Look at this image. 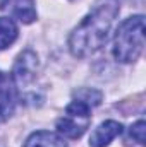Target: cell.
<instances>
[{
	"instance_id": "6da1fadb",
	"label": "cell",
	"mask_w": 146,
	"mask_h": 147,
	"mask_svg": "<svg viewBox=\"0 0 146 147\" xmlns=\"http://www.w3.org/2000/svg\"><path fill=\"white\" fill-rule=\"evenodd\" d=\"M117 14L119 0H96L91 12L79 22L69 38V48L74 57H89L105 45Z\"/></svg>"
},
{
	"instance_id": "7a4b0ae2",
	"label": "cell",
	"mask_w": 146,
	"mask_h": 147,
	"mask_svg": "<svg viewBox=\"0 0 146 147\" xmlns=\"http://www.w3.org/2000/svg\"><path fill=\"white\" fill-rule=\"evenodd\" d=\"M143 48H145V17L132 16L117 28L112 51L117 62L131 63L139 58Z\"/></svg>"
},
{
	"instance_id": "3957f363",
	"label": "cell",
	"mask_w": 146,
	"mask_h": 147,
	"mask_svg": "<svg viewBox=\"0 0 146 147\" xmlns=\"http://www.w3.org/2000/svg\"><path fill=\"white\" fill-rule=\"evenodd\" d=\"M36 69H38V58L31 50H26L24 53H21L16 60L14 65V72H12V79H14V86L21 87L29 84L31 80H35L36 77Z\"/></svg>"
},
{
	"instance_id": "277c9868",
	"label": "cell",
	"mask_w": 146,
	"mask_h": 147,
	"mask_svg": "<svg viewBox=\"0 0 146 147\" xmlns=\"http://www.w3.org/2000/svg\"><path fill=\"white\" fill-rule=\"evenodd\" d=\"M0 9L24 24H31L36 19L35 0H0Z\"/></svg>"
},
{
	"instance_id": "5b68a950",
	"label": "cell",
	"mask_w": 146,
	"mask_h": 147,
	"mask_svg": "<svg viewBox=\"0 0 146 147\" xmlns=\"http://www.w3.org/2000/svg\"><path fill=\"white\" fill-rule=\"evenodd\" d=\"M88 127H89V116L74 115V113H67V111H65V116L57 121L59 134L67 139H79L88 130Z\"/></svg>"
},
{
	"instance_id": "8992f818",
	"label": "cell",
	"mask_w": 146,
	"mask_h": 147,
	"mask_svg": "<svg viewBox=\"0 0 146 147\" xmlns=\"http://www.w3.org/2000/svg\"><path fill=\"white\" fill-rule=\"evenodd\" d=\"M122 134V125L115 120H107L102 125L95 128V132L89 137V146L91 147H107L115 139Z\"/></svg>"
},
{
	"instance_id": "52a82bcc",
	"label": "cell",
	"mask_w": 146,
	"mask_h": 147,
	"mask_svg": "<svg viewBox=\"0 0 146 147\" xmlns=\"http://www.w3.org/2000/svg\"><path fill=\"white\" fill-rule=\"evenodd\" d=\"M16 89L17 87L14 86V82H10L7 77L0 82V121L9 120L16 110V101H17Z\"/></svg>"
},
{
	"instance_id": "ba28073f",
	"label": "cell",
	"mask_w": 146,
	"mask_h": 147,
	"mask_svg": "<svg viewBox=\"0 0 146 147\" xmlns=\"http://www.w3.org/2000/svg\"><path fill=\"white\" fill-rule=\"evenodd\" d=\"M24 147H67L65 140L55 134V132H48V130H38L35 134H31L26 140Z\"/></svg>"
},
{
	"instance_id": "9c48e42d",
	"label": "cell",
	"mask_w": 146,
	"mask_h": 147,
	"mask_svg": "<svg viewBox=\"0 0 146 147\" xmlns=\"http://www.w3.org/2000/svg\"><path fill=\"white\" fill-rule=\"evenodd\" d=\"M17 38V26L10 17H0V50L9 48Z\"/></svg>"
},
{
	"instance_id": "30bf717a",
	"label": "cell",
	"mask_w": 146,
	"mask_h": 147,
	"mask_svg": "<svg viewBox=\"0 0 146 147\" xmlns=\"http://www.w3.org/2000/svg\"><path fill=\"white\" fill-rule=\"evenodd\" d=\"M93 96H100V92L93 91V89H81V91H77V99L86 103L88 106H96V105L102 103L100 99H93Z\"/></svg>"
},
{
	"instance_id": "8fae6325",
	"label": "cell",
	"mask_w": 146,
	"mask_h": 147,
	"mask_svg": "<svg viewBox=\"0 0 146 147\" xmlns=\"http://www.w3.org/2000/svg\"><path fill=\"white\" fill-rule=\"evenodd\" d=\"M145 132H146V125H145V121L141 120V121H138V123H134V125L131 127L129 135H131V139H134L138 144H145Z\"/></svg>"
},
{
	"instance_id": "7c38bea8",
	"label": "cell",
	"mask_w": 146,
	"mask_h": 147,
	"mask_svg": "<svg viewBox=\"0 0 146 147\" xmlns=\"http://www.w3.org/2000/svg\"><path fill=\"white\" fill-rule=\"evenodd\" d=\"M3 79H5V75H3V74L0 72V82H2V80H3Z\"/></svg>"
}]
</instances>
